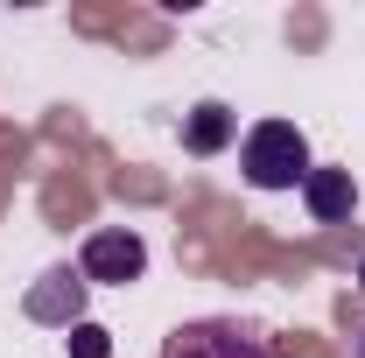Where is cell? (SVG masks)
I'll return each instance as SVG.
<instances>
[{
	"mask_svg": "<svg viewBox=\"0 0 365 358\" xmlns=\"http://www.w3.org/2000/svg\"><path fill=\"white\" fill-rule=\"evenodd\" d=\"M359 288H365V260H359Z\"/></svg>",
	"mask_w": 365,
	"mask_h": 358,
	"instance_id": "obj_9",
	"label": "cell"
},
{
	"mask_svg": "<svg viewBox=\"0 0 365 358\" xmlns=\"http://www.w3.org/2000/svg\"><path fill=\"white\" fill-rule=\"evenodd\" d=\"M302 204H309V218H317V225H344V218H351V204H359L351 169H309V176H302Z\"/></svg>",
	"mask_w": 365,
	"mask_h": 358,
	"instance_id": "obj_5",
	"label": "cell"
},
{
	"mask_svg": "<svg viewBox=\"0 0 365 358\" xmlns=\"http://www.w3.org/2000/svg\"><path fill=\"white\" fill-rule=\"evenodd\" d=\"M162 358H281V352H274V337L232 323V316H197L162 337Z\"/></svg>",
	"mask_w": 365,
	"mask_h": 358,
	"instance_id": "obj_2",
	"label": "cell"
},
{
	"mask_svg": "<svg viewBox=\"0 0 365 358\" xmlns=\"http://www.w3.org/2000/svg\"><path fill=\"white\" fill-rule=\"evenodd\" d=\"M351 358H365V330H359V344H351Z\"/></svg>",
	"mask_w": 365,
	"mask_h": 358,
	"instance_id": "obj_8",
	"label": "cell"
},
{
	"mask_svg": "<svg viewBox=\"0 0 365 358\" xmlns=\"http://www.w3.org/2000/svg\"><path fill=\"white\" fill-rule=\"evenodd\" d=\"M71 358H113L106 330H98V323H78V330H71Z\"/></svg>",
	"mask_w": 365,
	"mask_h": 358,
	"instance_id": "obj_7",
	"label": "cell"
},
{
	"mask_svg": "<svg viewBox=\"0 0 365 358\" xmlns=\"http://www.w3.org/2000/svg\"><path fill=\"white\" fill-rule=\"evenodd\" d=\"M317 162H309V134L295 127V120H260V127H246L239 140V176L253 183V190H302Z\"/></svg>",
	"mask_w": 365,
	"mask_h": 358,
	"instance_id": "obj_1",
	"label": "cell"
},
{
	"mask_svg": "<svg viewBox=\"0 0 365 358\" xmlns=\"http://www.w3.org/2000/svg\"><path fill=\"white\" fill-rule=\"evenodd\" d=\"M232 134H239V113L218 106V98H204V106L182 120V148H190V155H225Z\"/></svg>",
	"mask_w": 365,
	"mask_h": 358,
	"instance_id": "obj_6",
	"label": "cell"
},
{
	"mask_svg": "<svg viewBox=\"0 0 365 358\" xmlns=\"http://www.w3.org/2000/svg\"><path fill=\"white\" fill-rule=\"evenodd\" d=\"M85 295H91V281L78 267H49V274L29 281L21 316H29V323H49V330H78V323H85Z\"/></svg>",
	"mask_w": 365,
	"mask_h": 358,
	"instance_id": "obj_4",
	"label": "cell"
},
{
	"mask_svg": "<svg viewBox=\"0 0 365 358\" xmlns=\"http://www.w3.org/2000/svg\"><path fill=\"white\" fill-rule=\"evenodd\" d=\"M78 274H85L91 288H134L140 274H148V239L127 232V225H106V232H91V239H85Z\"/></svg>",
	"mask_w": 365,
	"mask_h": 358,
	"instance_id": "obj_3",
	"label": "cell"
}]
</instances>
